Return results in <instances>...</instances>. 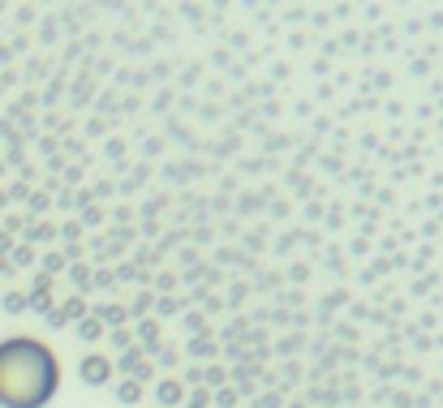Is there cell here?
<instances>
[{
    "mask_svg": "<svg viewBox=\"0 0 443 408\" xmlns=\"http://www.w3.org/2000/svg\"><path fill=\"white\" fill-rule=\"evenodd\" d=\"M60 387L56 357L39 339L13 335L0 344V404L5 408H43Z\"/></svg>",
    "mask_w": 443,
    "mask_h": 408,
    "instance_id": "1",
    "label": "cell"
},
{
    "mask_svg": "<svg viewBox=\"0 0 443 408\" xmlns=\"http://www.w3.org/2000/svg\"><path fill=\"white\" fill-rule=\"evenodd\" d=\"M82 379L87 383H104L108 379V361L104 357H87V361H82Z\"/></svg>",
    "mask_w": 443,
    "mask_h": 408,
    "instance_id": "2",
    "label": "cell"
},
{
    "mask_svg": "<svg viewBox=\"0 0 443 408\" xmlns=\"http://www.w3.org/2000/svg\"><path fill=\"white\" fill-rule=\"evenodd\" d=\"M117 396H121V400H125V404H134V400H138V396H142V391H138V387H134V383H125V387H117Z\"/></svg>",
    "mask_w": 443,
    "mask_h": 408,
    "instance_id": "3",
    "label": "cell"
}]
</instances>
